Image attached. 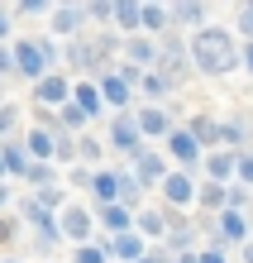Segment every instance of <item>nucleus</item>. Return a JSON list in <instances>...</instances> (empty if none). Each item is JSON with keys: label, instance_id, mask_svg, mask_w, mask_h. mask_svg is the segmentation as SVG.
I'll return each mask as SVG.
<instances>
[{"label": "nucleus", "instance_id": "nucleus-1", "mask_svg": "<svg viewBox=\"0 0 253 263\" xmlns=\"http://www.w3.org/2000/svg\"><path fill=\"white\" fill-rule=\"evenodd\" d=\"M191 58L205 72H225V67H234V43H229L225 29H201L196 43H191Z\"/></svg>", "mask_w": 253, "mask_h": 263}, {"label": "nucleus", "instance_id": "nucleus-2", "mask_svg": "<svg viewBox=\"0 0 253 263\" xmlns=\"http://www.w3.org/2000/svg\"><path fill=\"white\" fill-rule=\"evenodd\" d=\"M10 63L20 67V72H29V77H43V67L53 63V48H48V43H20Z\"/></svg>", "mask_w": 253, "mask_h": 263}, {"label": "nucleus", "instance_id": "nucleus-3", "mask_svg": "<svg viewBox=\"0 0 253 263\" xmlns=\"http://www.w3.org/2000/svg\"><path fill=\"white\" fill-rule=\"evenodd\" d=\"M62 230H67L72 239H86V230H91V215H86L82 206H72L67 215H62Z\"/></svg>", "mask_w": 253, "mask_h": 263}, {"label": "nucleus", "instance_id": "nucleus-4", "mask_svg": "<svg viewBox=\"0 0 253 263\" xmlns=\"http://www.w3.org/2000/svg\"><path fill=\"white\" fill-rule=\"evenodd\" d=\"M110 139H115L120 148L139 153V125H134V120H115V134H110Z\"/></svg>", "mask_w": 253, "mask_h": 263}, {"label": "nucleus", "instance_id": "nucleus-5", "mask_svg": "<svg viewBox=\"0 0 253 263\" xmlns=\"http://www.w3.org/2000/svg\"><path fill=\"white\" fill-rule=\"evenodd\" d=\"M134 163H139V173H144V182L163 177V158H158V153H144V148H139V153H134Z\"/></svg>", "mask_w": 253, "mask_h": 263}, {"label": "nucleus", "instance_id": "nucleus-6", "mask_svg": "<svg viewBox=\"0 0 253 263\" xmlns=\"http://www.w3.org/2000/svg\"><path fill=\"white\" fill-rule=\"evenodd\" d=\"M67 96V82H62V77H43L38 82V101H62Z\"/></svg>", "mask_w": 253, "mask_h": 263}, {"label": "nucleus", "instance_id": "nucleus-7", "mask_svg": "<svg viewBox=\"0 0 253 263\" xmlns=\"http://www.w3.org/2000/svg\"><path fill=\"white\" fill-rule=\"evenodd\" d=\"M139 129H144V134H167V115L163 110H144V115H139Z\"/></svg>", "mask_w": 253, "mask_h": 263}, {"label": "nucleus", "instance_id": "nucleus-8", "mask_svg": "<svg viewBox=\"0 0 253 263\" xmlns=\"http://www.w3.org/2000/svg\"><path fill=\"white\" fill-rule=\"evenodd\" d=\"M172 153H177L182 163H196V139L191 134H172Z\"/></svg>", "mask_w": 253, "mask_h": 263}, {"label": "nucleus", "instance_id": "nucleus-9", "mask_svg": "<svg viewBox=\"0 0 253 263\" xmlns=\"http://www.w3.org/2000/svg\"><path fill=\"white\" fill-rule=\"evenodd\" d=\"M101 215H105V225L115 230V235H124V230H129V211H124V206H105Z\"/></svg>", "mask_w": 253, "mask_h": 263}, {"label": "nucleus", "instance_id": "nucleus-10", "mask_svg": "<svg viewBox=\"0 0 253 263\" xmlns=\"http://www.w3.org/2000/svg\"><path fill=\"white\" fill-rule=\"evenodd\" d=\"M115 254H120V258H134V263H139V254H144V244H139L134 235H115Z\"/></svg>", "mask_w": 253, "mask_h": 263}, {"label": "nucleus", "instance_id": "nucleus-11", "mask_svg": "<svg viewBox=\"0 0 253 263\" xmlns=\"http://www.w3.org/2000/svg\"><path fill=\"white\" fill-rule=\"evenodd\" d=\"M96 196H101V201H110V206H115V196H120V177L101 173V177H96Z\"/></svg>", "mask_w": 253, "mask_h": 263}, {"label": "nucleus", "instance_id": "nucleus-12", "mask_svg": "<svg viewBox=\"0 0 253 263\" xmlns=\"http://www.w3.org/2000/svg\"><path fill=\"white\" fill-rule=\"evenodd\" d=\"M96 105H101V96H96L91 86H82V91H76V110H82V120H91V115H96Z\"/></svg>", "mask_w": 253, "mask_h": 263}, {"label": "nucleus", "instance_id": "nucleus-13", "mask_svg": "<svg viewBox=\"0 0 253 263\" xmlns=\"http://www.w3.org/2000/svg\"><path fill=\"white\" fill-rule=\"evenodd\" d=\"M105 101L124 105V101H129V82H124V77H110V82H105Z\"/></svg>", "mask_w": 253, "mask_h": 263}, {"label": "nucleus", "instance_id": "nucleus-14", "mask_svg": "<svg viewBox=\"0 0 253 263\" xmlns=\"http://www.w3.org/2000/svg\"><path fill=\"white\" fill-rule=\"evenodd\" d=\"M167 201H177V206L191 201V182H186V177H167Z\"/></svg>", "mask_w": 253, "mask_h": 263}, {"label": "nucleus", "instance_id": "nucleus-15", "mask_svg": "<svg viewBox=\"0 0 253 263\" xmlns=\"http://www.w3.org/2000/svg\"><path fill=\"white\" fill-rule=\"evenodd\" d=\"M220 230H225L229 239H244V215H239V211H225V220H220Z\"/></svg>", "mask_w": 253, "mask_h": 263}, {"label": "nucleus", "instance_id": "nucleus-16", "mask_svg": "<svg viewBox=\"0 0 253 263\" xmlns=\"http://www.w3.org/2000/svg\"><path fill=\"white\" fill-rule=\"evenodd\" d=\"M29 148H34V153H43V158H48V153L57 148V134H43V129H38L34 139H29Z\"/></svg>", "mask_w": 253, "mask_h": 263}, {"label": "nucleus", "instance_id": "nucleus-17", "mask_svg": "<svg viewBox=\"0 0 253 263\" xmlns=\"http://www.w3.org/2000/svg\"><path fill=\"white\" fill-rule=\"evenodd\" d=\"M234 173V158H229V153H215V158H210V177H229Z\"/></svg>", "mask_w": 253, "mask_h": 263}, {"label": "nucleus", "instance_id": "nucleus-18", "mask_svg": "<svg viewBox=\"0 0 253 263\" xmlns=\"http://www.w3.org/2000/svg\"><path fill=\"white\" fill-rule=\"evenodd\" d=\"M139 20H144L148 29H163V20H167V10H158V5H148V10H139Z\"/></svg>", "mask_w": 253, "mask_h": 263}, {"label": "nucleus", "instance_id": "nucleus-19", "mask_svg": "<svg viewBox=\"0 0 253 263\" xmlns=\"http://www.w3.org/2000/svg\"><path fill=\"white\" fill-rule=\"evenodd\" d=\"M110 14H115L120 24H134L139 20V5H110Z\"/></svg>", "mask_w": 253, "mask_h": 263}, {"label": "nucleus", "instance_id": "nucleus-20", "mask_svg": "<svg viewBox=\"0 0 253 263\" xmlns=\"http://www.w3.org/2000/svg\"><path fill=\"white\" fill-rule=\"evenodd\" d=\"M76 20H82V10H57V29H76Z\"/></svg>", "mask_w": 253, "mask_h": 263}, {"label": "nucleus", "instance_id": "nucleus-21", "mask_svg": "<svg viewBox=\"0 0 253 263\" xmlns=\"http://www.w3.org/2000/svg\"><path fill=\"white\" fill-rule=\"evenodd\" d=\"M0 163H5V167H14V173H20V167H24V153H20V148H5V158H0Z\"/></svg>", "mask_w": 253, "mask_h": 263}, {"label": "nucleus", "instance_id": "nucleus-22", "mask_svg": "<svg viewBox=\"0 0 253 263\" xmlns=\"http://www.w3.org/2000/svg\"><path fill=\"white\" fill-rule=\"evenodd\" d=\"M76 263H105V249H82V254H76Z\"/></svg>", "mask_w": 253, "mask_h": 263}, {"label": "nucleus", "instance_id": "nucleus-23", "mask_svg": "<svg viewBox=\"0 0 253 263\" xmlns=\"http://www.w3.org/2000/svg\"><path fill=\"white\" fill-rule=\"evenodd\" d=\"M139 225H144L148 235H163V215H144V220H139Z\"/></svg>", "mask_w": 253, "mask_h": 263}, {"label": "nucleus", "instance_id": "nucleus-24", "mask_svg": "<svg viewBox=\"0 0 253 263\" xmlns=\"http://www.w3.org/2000/svg\"><path fill=\"white\" fill-rule=\"evenodd\" d=\"M201 201H205V206H220V201H225V192H220V187H205Z\"/></svg>", "mask_w": 253, "mask_h": 263}, {"label": "nucleus", "instance_id": "nucleus-25", "mask_svg": "<svg viewBox=\"0 0 253 263\" xmlns=\"http://www.w3.org/2000/svg\"><path fill=\"white\" fill-rule=\"evenodd\" d=\"M129 53L139 58V63H148V58H153V48H148V43H129Z\"/></svg>", "mask_w": 253, "mask_h": 263}, {"label": "nucleus", "instance_id": "nucleus-26", "mask_svg": "<svg viewBox=\"0 0 253 263\" xmlns=\"http://www.w3.org/2000/svg\"><path fill=\"white\" fill-rule=\"evenodd\" d=\"M177 14H182V20H201V5H191V0H186V5H177Z\"/></svg>", "mask_w": 253, "mask_h": 263}, {"label": "nucleus", "instance_id": "nucleus-27", "mask_svg": "<svg viewBox=\"0 0 253 263\" xmlns=\"http://www.w3.org/2000/svg\"><path fill=\"white\" fill-rule=\"evenodd\" d=\"M239 177H244L248 187H253V158H239Z\"/></svg>", "mask_w": 253, "mask_h": 263}, {"label": "nucleus", "instance_id": "nucleus-28", "mask_svg": "<svg viewBox=\"0 0 253 263\" xmlns=\"http://www.w3.org/2000/svg\"><path fill=\"white\" fill-rule=\"evenodd\" d=\"M196 263H225V254H220V249H210V254H205V258H196Z\"/></svg>", "mask_w": 253, "mask_h": 263}, {"label": "nucleus", "instance_id": "nucleus-29", "mask_svg": "<svg viewBox=\"0 0 253 263\" xmlns=\"http://www.w3.org/2000/svg\"><path fill=\"white\" fill-rule=\"evenodd\" d=\"M239 20H244V29L253 34V5H244V14H239Z\"/></svg>", "mask_w": 253, "mask_h": 263}, {"label": "nucleus", "instance_id": "nucleus-30", "mask_svg": "<svg viewBox=\"0 0 253 263\" xmlns=\"http://www.w3.org/2000/svg\"><path fill=\"white\" fill-rule=\"evenodd\" d=\"M0 239H10V225H5V220H0Z\"/></svg>", "mask_w": 253, "mask_h": 263}, {"label": "nucleus", "instance_id": "nucleus-31", "mask_svg": "<svg viewBox=\"0 0 253 263\" xmlns=\"http://www.w3.org/2000/svg\"><path fill=\"white\" fill-rule=\"evenodd\" d=\"M244 63H248V67H253V43H248V53H244Z\"/></svg>", "mask_w": 253, "mask_h": 263}, {"label": "nucleus", "instance_id": "nucleus-32", "mask_svg": "<svg viewBox=\"0 0 253 263\" xmlns=\"http://www.w3.org/2000/svg\"><path fill=\"white\" fill-rule=\"evenodd\" d=\"M244 258H248V263H253V244H244Z\"/></svg>", "mask_w": 253, "mask_h": 263}, {"label": "nucleus", "instance_id": "nucleus-33", "mask_svg": "<svg viewBox=\"0 0 253 263\" xmlns=\"http://www.w3.org/2000/svg\"><path fill=\"white\" fill-rule=\"evenodd\" d=\"M0 34H5V14H0Z\"/></svg>", "mask_w": 253, "mask_h": 263}, {"label": "nucleus", "instance_id": "nucleus-34", "mask_svg": "<svg viewBox=\"0 0 253 263\" xmlns=\"http://www.w3.org/2000/svg\"><path fill=\"white\" fill-rule=\"evenodd\" d=\"M0 201H5V187H0Z\"/></svg>", "mask_w": 253, "mask_h": 263}, {"label": "nucleus", "instance_id": "nucleus-35", "mask_svg": "<svg viewBox=\"0 0 253 263\" xmlns=\"http://www.w3.org/2000/svg\"><path fill=\"white\" fill-rule=\"evenodd\" d=\"M182 263H196V258H182Z\"/></svg>", "mask_w": 253, "mask_h": 263}, {"label": "nucleus", "instance_id": "nucleus-36", "mask_svg": "<svg viewBox=\"0 0 253 263\" xmlns=\"http://www.w3.org/2000/svg\"><path fill=\"white\" fill-rule=\"evenodd\" d=\"M139 263H153V258H139Z\"/></svg>", "mask_w": 253, "mask_h": 263}, {"label": "nucleus", "instance_id": "nucleus-37", "mask_svg": "<svg viewBox=\"0 0 253 263\" xmlns=\"http://www.w3.org/2000/svg\"><path fill=\"white\" fill-rule=\"evenodd\" d=\"M0 173H5V163H0Z\"/></svg>", "mask_w": 253, "mask_h": 263}]
</instances>
